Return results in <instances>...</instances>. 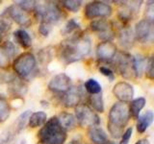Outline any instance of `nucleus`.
Listing matches in <instances>:
<instances>
[{"label":"nucleus","mask_w":154,"mask_h":144,"mask_svg":"<svg viewBox=\"0 0 154 144\" xmlns=\"http://www.w3.org/2000/svg\"><path fill=\"white\" fill-rule=\"evenodd\" d=\"M91 40L83 36H73L61 41L58 55L65 64H72L87 57L91 52Z\"/></svg>","instance_id":"f257e3e1"},{"label":"nucleus","mask_w":154,"mask_h":144,"mask_svg":"<svg viewBox=\"0 0 154 144\" xmlns=\"http://www.w3.org/2000/svg\"><path fill=\"white\" fill-rule=\"evenodd\" d=\"M130 119L129 108L126 103L117 102L110 109L108 115L107 128L110 134L114 138L122 137L123 129Z\"/></svg>","instance_id":"f03ea898"},{"label":"nucleus","mask_w":154,"mask_h":144,"mask_svg":"<svg viewBox=\"0 0 154 144\" xmlns=\"http://www.w3.org/2000/svg\"><path fill=\"white\" fill-rule=\"evenodd\" d=\"M38 138L42 144H65L66 132L62 128L57 116H53L38 132Z\"/></svg>","instance_id":"7ed1b4c3"},{"label":"nucleus","mask_w":154,"mask_h":144,"mask_svg":"<svg viewBox=\"0 0 154 144\" xmlns=\"http://www.w3.org/2000/svg\"><path fill=\"white\" fill-rule=\"evenodd\" d=\"M34 13L41 23H45L53 26L59 23L66 17V14L61 10L59 4L56 2H36Z\"/></svg>","instance_id":"20e7f679"},{"label":"nucleus","mask_w":154,"mask_h":144,"mask_svg":"<svg viewBox=\"0 0 154 144\" xmlns=\"http://www.w3.org/2000/svg\"><path fill=\"white\" fill-rule=\"evenodd\" d=\"M37 61L32 53L25 52L17 57L13 62V69L19 78L26 79L34 73Z\"/></svg>","instance_id":"39448f33"},{"label":"nucleus","mask_w":154,"mask_h":144,"mask_svg":"<svg viewBox=\"0 0 154 144\" xmlns=\"http://www.w3.org/2000/svg\"><path fill=\"white\" fill-rule=\"evenodd\" d=\"M75 118L82 128H94L100 125V117L87 104H79L75 107Z\"/></svg>","instance_id":"423d86ee"},{"label":"nucleus","mask_w":154,"mask_h":144,"mask_svg":"<svg viewBox=\"0 0 154 144\" xmlns=\"http://www.w3.org/2000/svg\"><path fill=\"white\" fill-rule=\"evenodd\" d=\"M115 58H116V64H117L118 70L123 78L133 79L134 77H136L133 56H131L127 52L122 51Z\"/></svg>","instance_id":"0eeeda50"},{"label":"nucleus","mask_w":154,"mask_h":144,"mask_svg":"<svg viewBox=\"0 0 154 144\" xmlns=\"http://www.w3.org/2000/svg\"><path fill=\"white\" fill-rule=\"evenodd\" d=\"M113 13V9L108 3L103 1H93L86 5L84 16L88 19L109 17Z\"/></svg>","instance_id":"6e6552de"},{"label":"nucleus","mask_w":154,"mask_h":144,"mask_svg":"<svg viewBox=\"0 0 154 144\" xmlns=\"http://www.w3.org/2000/svg\"><path fill=\"white\" fill-rule=\"evenodd\" d=\"M135 38L142 43H148L153 41L154 29L153 21L146 18L141 19L135 25Z\"/></svg>","instance_id":"1a4fd4ad"},{"label":"nucleus","mask_w":154,"mask_h":144,"mask_svg":"<svg viewBox=\"0 0 154 144\" xmlns=\"http://www.w3.org/2000/svg\"><path fill=\"white\" fill-rule=\"evenodd\" d=\"M91 30L98 34V37L102 38L103 41L109 40L111 41L112 38L115 37V32L113 30V25L109 20L103 18L93 20L90 24Z\"/></svg>","instance_id":"9d476101"},{"label":"nucleus","mask_w":154,"mask_h":144,"mask_svg":"<svg viewBox=\"0 0 154 144\" xmlns=\"http://www.w3.org/2000/svg\"><path fill=\"white\" fill-rule=\"evenodd\" d=\"M5 14H7L10 18L13 19L14 22L22 27H28L32 23L29 13L22 10L17 4H14L12 6H10L6 10Z\"/></svg>","instance_id":"9b49d317"},{"label":"nucleus","mask_w":154,"mask_h":144,"mask_svg":"<svg viewBox=\"0 0 154 144\" xmlns=\"http://www.w3.org/2000/svg\"><path fill=\"white\" fill-rule=\"evenodd\" d=\"M71 88V79L66 73L55 75L48 84V88L55 93H65Z\"/></svg>","instance_id":"f8f14e48"},{"label":"nucleus","mask_w":154,"mask_h":144,"mask_svg":"<svg viewBox=\"0 0 154 144\" xmlns=\"http://www.w3.org/2000/svg\"><path fill=\"white\" fill-rule=\"evenodd\" d=\"M122 7L119 10V18L123 22V24L132 20L140 11L142 1H131V2H122Z\"/></svg>","instance_id":"ddd939ff"},{"label":"nucleus","mask_w":154,"mask_h":144,"mask_svg":"<svg viewBox=\"0 0 154 144\" xmlns=\"http://www.w3.org/2000/svg\"><path fill=\"white\" fill-rule=\"evenodd\" d=\"M96 58L101 62L112 61L117 55V46L109 40L102 41L96 46Z\"/></svg>","instance_id":"4468645a"},{"label":"nucleus","mask_w":154,"mask_h":144,"mask_svg":"<svg viewBox=\"0 0 154 144\" xmlns=\"http://www.w3.org/2000/svg\"><path fill=\"white\" fill-rule=\"evenodd\" d=\"M113 94L116 98L119 99V102H131L134 96V88L131 85L126 83V82H119L114 86Z\"/></svg>","instance_id":"2eb2a0df"},{"label":"nucleus","mask_w":154,"mask_h":144,"mask_svg":"<svg viewBox=\"0 0 154 144\" xmlns=\"http://www.w3.org/2000/svg\"><path fill=\"white\" fill-rule=\"evenodd\" d=\"M82 89L77 86H71V88L63 93L62 102L66 108H75L80 104L82 98Z\"/></svg>","instance_id":"dca6fc26"},{"label":"nucleus","mask_w":154,"mask_h":144,"mask_svg":"<svg viewBox=\"0 0 154 144\" xmlns=\"http://www.w3.org/2000/svg\"><path fill=\"white\" fill-rule=\"evenodd\" d=\"M118 40H119V44L123 48H125V49L131 48L134 45L135 40H136V38H135L134 32L131 29V27L123 24L119 30Z\"/></svg>","instance_id":"f3484780"},{"label":"nucleus","mask_w":154,"mask_h":144,"mask_svg":"<svg viewBox=\"0 0 154 144\" xmlns=\"http://www.w3.org/2000/svg\"><path fill=\"white\" fill-rule=\"evenodd\" d=\"M57 118H58V121H59L62 128L64 129L66 132L73 130L77 125L75 116L70 112H63L58 115Z\"/></svg>","instance_id":"a211bd4d"},{"label":"nucleus","mask_w":154,"mask_h":144,"mask_svg":"<svg viewBox=\"0 0 154 144\" xmlns=\"http://www.w3.org/2000/svg\"><path fill=\"white\" fill-rule=\"evenodd\" d=\"M88 136H89L90 140L91 142H94V144H104L108 141L107 134H106L104 132V130L102 128H100L99 126L89 129Z\"/></svg>","instance_id":"6ab92c4d"},{"label":"nucleus","mask_w":154,"mask_h":144,"mask_svg":"<svg viewBox=\"0 0 154 144\" xmlns=\"http://www.w3.org/2000/svg\"><path fill=\"white\" fill-rule=\"evenodd\" d=\"M154 115L151 110H146L143 114L138 116L137 121V131L140 134H143L153 122Z\"/></svg>","instance_id":"aec40b11"},{"label":"nucleus","mask_w":154,"mask_h":144,"mask_svg":"<svg viewBox=\"0 0 154 144\" xmlns=\"http://www.w3.org/2000/svg\"><path fill=\"white\" fill-rule=\"evenodd\" d=\"M9 90L14 96H22L23 94L26 93L27 86L22 79L13 78L9 82Z\"/></svg>","instance_id":"412c9836"},{"label":"nucleus","mask_w":154,"mask_h":144,"mask_svg":"<svg viewBox=\"0 0 154 144\" xmlns=\"http://www.w3.org/2000/svg\"><path fill=\"white\" fill-rule=\"evenodd\" d=\"M14 40L23 48H29L32 45V40L30 36L23 29H18L14 33Z\"/></svg>","instance_id":"4be33fe9"},{"label":"nucleus","mask_w":154,"mask_h":144,"mask_svg":"<svg viewBox=\"0 0 154 144\" xmlns=\"http://www.w3.org/2000/svg\"><path fill=\"white\" fill-rule=\"evenodd\" d=\"M146 101L143 97H139L135 100H132L131 102H130V105L128 106L130 117L132 116L134 118H138L141 110L144 108V106H146Z\"/></svg>","instance_id":"5701e85b"},{"label":"nucleus","mask_w":154,"mask_h":144,"mask_svg":"<svg viewBox=\"0 0 154 144\" xmlns=\"http://www.w3.org/2000/svg\"><path fill=\"white\" fill-rule=\"evenodd\" d=\"M47 120V115L45 112H33L28 120V125L30 128H38L41 127Z\"/></svg>","instance_id":"b1692460"},{"label":"nucleus","mask_w":154,"mask_h":144,"mask_svg":"<svg viewBox=\"0 0 154 144\" xmlns=\"http://www.w3.org/2000/svg\"><path fill=\"white\" fill-rule=\"evenodd\" d=\"M133 59H134V67H135V72H136V77H141L143 73L146 72L148 60L142 55H137L136 57H133Z\"/></svg>","instance_id":"393cba45"},{"label":"nucleus","mask_w":154,"mask_h":144,"mask_svg":"<svg viewBox=\"0 0 154 144\" xmlns=\"http://www.w3.org/2000/svg\"><path fill=\"white\" fill-rule=\"evenodd\" d=\"M32 114V112L30 110H27L25 112H23L17 118L16 122H14V130L16 133H20L22 130L25 128V126L28 124V120L30 115Z\"/></svg>","instance_id":"a878e982"},{"label":"nucleus","mask_w":154,"mask_h":144,"mask_svg":"<svg viewBox=\"0 0 154 144\" xmlns=\"http://www.w3.org/2000/svg\"><path fill=\"white\" fill-rule=\"evenodd\" d=\"M89 103L91 105V107L93 108L95 112H100V113L104 112V102H103L102 94L101 93L90 95Z\"/></svg>","instance_id":"bb28decb"},{"label":"nucleus","mask_w":154,"mask_h":144,"mask_svg":"<svg viewBox=\"0 0 154 144\" xmlns=\"http://www.w3.org/2000/svg\"><path fill=\"white\" fill-rule=\"evenodd\" d=\"M11 113V107L6 97L0 95V123L5 122Z\"/></svg>","instance_id":"cd10ccee"},{"label":"nucleus","mask_w":154,"mask_h":144,"mask_svg":"<svg viewBox=\"0 0 154 144\" xmlns=\"http://www.w3.org/2000/svg\"><path fill=\"white\" fill-rule=\"evenodd\" d=\"M38 60H40L42 64L43 65L48 64L53 60V57H54V55H53V47L48 46L43 48V49H42L38 53Z\"/></svg>","instance_id":"c85d7f7f"},{"label":"nucleus","mask_w":154,"mask_h":144,"mask_svg":"<svg viewBox=\"0 0 154 144\" xmlns=\"http://www.w3.org/2000/svg\"><path fill=\"white\" fill-rule=\"evenodd\" d=\"M84 88H85L87 92L90 93V95L101 93V90H102L100 84L96 80H94V79L87 80L85 82V84H84Z\"/></svg>","instance_id":"c756f323"},{"label":"nucleus","mask_w":154,"mask_h":144,"mask_svg":"<svg viewBox=\"0 0 154 144\" xmlns=\"http://www.w3.org/2000/svg\"><path fill=\"white\" fill-rule=\"evenodd\" d=\"M78 30H80V24L75 18H71L63 28L62 34L63 35H70V34H73Z\"/></svg>","instance_id":"7c9ffc66"},{"label":"nucleus","mask_w":154,"mask_h":144,"mask_svg":"<svg viewBox=\"0 0 154 144\" xmlns=\"http://www.w3.org/2000/svg\"><path fill=\"white\" fill-rule=\"evenodd\" d=\"M61 3L66 10L72 13H77L82 6V1H77V0H66V1H62Z\"/></svg>","instance_id":"2f4dec72"},{"label":"nucleus","mask_w":154,"mask_h":144,"mask_svg":"<svg viewBox=\"0 0 154 144\" xmlns=\"http://www.w3.org/2000/svg\"><path fill=\"white\" fill-rule=\"evenodd\" d=\"M16 132L11 129H7L0 134V144H8L14 137V134Z\"/></svg>","instance_id":"473e14b6"},{"label":"nucleus","mask_w":154,"mask_h":144,"mask_svg":"<svg viewBox=\"0 0 154 144\" xmlns=\"http://www.w3.org/2000/svg\"><path fill=\"white\" fill-rule=\"evenodd\" d=\"M3 49L5 50V52L7 53V55L9 56L10 59H13V58L14 57V55H16L17 53V48L16 46H14V44L12 42V41H6L4 42V44L2 45Z\"/></svg>","instance_id":"72a5a7b5"},{"label":"nucleus","mask_w":154,"mask_h":144,"mask_svg":"<svg viewBox=\"0 0 154 144\" xmlns=\"http://www.w3.org/2000/svg\"><path fill=\"white\" fill-rule=\"evenodd\" d=\"M11 59L9 58L7 55V53L5 52L2 46H0V67H3V68H6L9 66Z\"/></svg>","instance_id":"f704fd0d"},{"label":"nucleus","mask_w":154,"mask_h":144,"mask_svg":"<svg viewBox=\"0 0 154 144\" xmlns=\"http://www.w3.org/2000/svg\"><path fill=\"white\" fill-rule=\"evenodd\" d=\"M36 2L37 1H19L17 2V5L25 12L31 13V12H34V9H35V6H36Z\"/></svg>","instance_id":"c9c22d12"},{"label":"nucleus","mask_w":154,"mask_h":144,"mask_svg":"<svg viewBox=\"0 0 154 144\" xmlns=\"http://www.w3.org/2000/svg\"><path fill=\"white\" fill-rule=\"evenodd\" d=\"M98 70L101 74L104 75L105 77H107V78L110 80V82H113L115 80V73L110 67L105 66V65H101L98 67Z\"/></svg>","instance_id":"e433bc0d"},{"label":"nucleus","mask_w":154,"mask_h":144,"mask_svg":"<svg viewBox=\"0 0 154 144\" xmlns=\"http://www.w3.org/2000/svg\"><path fill=\"white\" fill-rule=\"evenodd\" d=\"M7 18H4L0 20V42H1L3 37L5 36V34L7 33V31L11 27V23L8 20H6Z\"/></svg>","instance_id":"4c0bfd02"},{"label":"nucleus","mask_w":154,"mask_h":144,"mask_svg":"<svg viewBox=\"0 0 154 144\" xmlns=\"http://www.w3.org/2000/svg\"><path fill=\"white\" fill-rule=\"evenodd\" d=\"M146 77L149 80H153L154 78V70H153V57H150L147 62V66L146 69Z\"/></svg>","instance_id":"58836bf2"},{"label":"nucleus","mask_w":154,"mask_h":144,"mask_svg":"<svg viewBox=\"0 0 154 144\" xmlns=\"http://www.w3.org/2000/svg\"><path fill=\"white\" fill-rule=\"evenodd\" d=\"M132 133H133V128L130 127L128 128L126 131L123 132L122 136V140H120L119 144H128L130 138L132 136Z\"/></svg>","instance_id":"ea45409f"},{"label":"nucleus","mask_w":154,"mask_h":144,"mask_svg":"<svg viewBox=\"0 0 154 144\" xmlns=\"http://www.w3.org/2000/svg\"><path fill=\"white\" fill-rule=\"evenodd\" d=\"M51 30H52V26L45 23H41L40 27H38V32H40L41 35H42L43 37H48Z\"/></svg>","instance_id":"a19ab883"},{"label":"nucleus","mask_w":154,"mask_h":144,"mask_svg":"<svg viewBox=\"0 0 154 144\" xmlns=\"http://www.w3.org/2000/svg\"><path fill=\"white\" fill-rule=\"evenodd\" d=\"M153 2H150L147 5V8H146V19L148 20H151L153 21Z\"/></svg>","instance_id":"79ce46f5"},{"label":"nucleus","mask_w":154,"mask_h":144,"mask_svg":"<svg viewBox=\"0 0 154 144\" xmlns=\"http://www.w3.org/2000/svg\"><path fill=\"white\" fill-rule=\"evenodd\" d=\"M135 144H150V143H149L147 138H142V139H139Z\"/></svg>","instance_id":"37998d69"},{"label":"nucleus","mask_w":154,"mask_h":144,"mask_svg":"<svg viewBox=\"0 0 154 144\" xmlns=\"http://www.w3.org/2000/svg\"><path fill=\"white\" fill-rule=\"evenodd\" d=\"M69 144H82V141L80 138H73L69 142Z\"/></svg>","instance_id":"c03bdc74"},{"label":"nucleus","mask_w":154,"mask_h":144,"mask_svg":"<svg viewBox=\"0 0 154 144\" xmlns=\"http://www.w3.org/2000/svg\"><path fill=\"white\" fill-rule=\"evenodd\" d=\"M104 144H115L114 142H112V141H107L106 143H104Z\"/></svg>","instance_id":"a18cd8bd"},{"label":"nucleus","mask_w":154,"mask_h":144,"mask_svg":"<svg viewBox=\"0 0 154 144\" xmlns=\"http://www.w3.org/2000/svg\"><path fill=\"white\" fill-rule=\"evenodd\" d=\"M37 144H42V143H41V142H38Z\"/></svg>","instance_id":"49530a36"},{"label":"nucleus","mask_w":154,"mask_h":144,"mask_svg":"<svg viewBox=\"0 0 154 144\" xmlns=\"http://www.w3.org/2000/svg\"><path fill=\"white\" fill-rule=\"evenodd\" d=\"M0 4H1V1H0Z\"/></svg>","instance_id":"de8ad7c7"}]
</instances>
